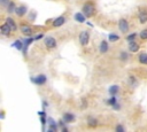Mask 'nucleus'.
<instances>
[{
  "instance_id": "7",
  "label": "nucleus",
  "mask_w": 147,
  "mask_h": 132,
  "mask_svg": "<svg viewBox=\"0 0 147 132\" xmlns=\"http://www.w3.org/2000/svg\"><path fill=\"white\" fill-rule=\"evenodd\" d=\"M46 80H47V78H46L45 75H38V76H36V77L33 78V81H34L36 84H38V85H42V84H45Z\"/></svg>"
},
{
  "instance_id": "9",
  "label": "nucleus",
  "mask_w": 147,
  "mask_h": 132,
  "mask_svg": "<svg viewBox=\"0 0 147 132\" xmlns=\"http://www.w3.org/2000/svg\"><path fill=\"white\" fill-rule=\"evenodd\" d=\"M138 17H139L140 23L145 24L147 22V10H140L139 14H138Z\"/></svg>"
},
{
  "instance_id": "12",
  "label": "nucleus",
  "mask_w": 147,
  "mask_h": 132,
  "mask_svg": "<svg viewBox=\"0 0 147 132\" xmlns=\"http://www.w3.org/2000/svg\"><path fill=\"white\" fill-rule=\"evenodd\" d=\"M6 23L11 28V30H13V31H16V30H17V25H16V23H15V21H14L13 18L7 17V18H6Z\"/></svg>"
},
{
  "instance_id": "26",
  "label": "nucleus",
  "mask_w": 147,
  "mask_h": 132,
  "mask_svg": "<svg viewBox=\"0 0 147 132\" xmlns=\"http://www.w3.org/2000/svg\"><path fill=\"white\" fill-rule=\"evenodd\" d=\"M108 103L110 104V106H115L117 102H116V99H115V95H111V99H109V101H108Z\"/></svg>"
},
{
  "instance_id": "21",
  "label": "nucleus",
  "mask_w": 147,
  "mask_h": 132,
  "mask_svg": "<svg viewBox=\"0 0 147 132\" xmlns=\"http://www.w3.org/2000/svg\"><path fill=\"white\" fill-rule=\"evenodd\" d=\"M14 46L18 49V51H21V49H23V42H22V40H16L15 42H14Z\"/></svg>"
},
{
  "instance_id": "23",
  "label": "nucleus",
  "mask_w": 147,
  "mask_h": 132,
  "mask_svg": "<svg viewBox=\"0 0 147 132\" xmlns=\"http://www.w3.org/2000/svg\"><path fill=\"white\" fill-rule=\"evenodd\" d=\"M119 59H121L122 61H126V60L129 59V54H127V53H125V52H122V53H121V55H119Z\"/></svg>"
},
{
  "instance_id": "10",
  "label": "nucleus",
  "mask_w": 147,
  "mask_h": 132,
  "mask_svg": "<svg viewBox=\"0 0 147 132\" xmlns=\"http://www.w3.org/2000/svg\"><path fill=\"white\" fill-rule=\"evenodd\" d=\"M108 49H109V47H108V42H107L106 40H102V41L100 42V46H99V51H100V53H107Z\"/></svg>"
},
{
  "instance_id": "2",
  "label": "nucleus",
  "mask_w": 147,
  "mask_h": 132,
  "mask_svg": "<svg viewBox=\"0 0 147 132\" xmlns=\"http://www.w3.org/2000/svg\"><path fill=\"white\" fill-rule=\"evenodd\" d=\"M78 39H79V42H80V45H83V46H86L87 44H88V41H90V33L87 32V31H82L80 33H79V37H78Z\"/></svg>"
},
{
  "instance_id": "5",
  "label": "nucleus",
  "mask_w": 147,
  "mask_h": 132,
  "mask_svg": "<svg viewBox=\"0 0 147 132\" xmlns=\"http://www.w3.org/2000/svg\"><path fill=\"white\" fill-rule=\"evenodd\" d=\"M18 17H22V16H24L26 13H28V9H26V7L25 6H18V7H16L15 8V11H14Z\"/></svg>"
},
{
  "instance_id": "4",
  "label": "nucleus",
  "mask_w": 147,
  "mask_h": 132,
  "mask_svg": "<svg viewBox=\"0 0 147 132\" xmlns=\"http://www.w3.org/2000/svg\"><path fill=\"white\" fill-rule=\"evenodd\" d=\"M44 42H45L47 48H55L56 47V40L53 37H46L44 39Z\"/></svg>"
},
{
  "instance_id": "13",
  "label": "nucleus",
  "mask_w": 147,
  "mask_h": 132,
  "mask_svg": "<svg viewBox=\"0 0 147 132\" xmlns=\"http://www.w3.org/2000/svg\"><path fill=\"white\" fill-rule=\"evenodd\" d=\"M75 20L79 23H84L85 20H86V16L83 13H77V14H75Z\"/></svg>"
},
{
  "instance_id": "30",
  "label": "nucleus",
  "mask_w": 147,
  "mask_h": 132,
  "mask_svg": "<svg viewBox=\"0 0 147 132\" xmlns=\"http://www.w3.org/2000/svg\"><path fill=\"white\" fill-rule=\"evenodd\" d=\"M40 38H42V34H38V36L34 38V39H36V40H38V39H40Z\"/></svg>"
},
{
  "instance_id": "16",
  "label": "nucleus",
  "mask_w": 147,
  "mask_h": 132,
  "mask_svg": "<svg viewBox=\"0 0 147 132\" xmlns=\"http://www.w3.org/2000/svg\"><path fill=\"white\" fill-rule=\"evenodd\" d=\"M138 59H139V62H140V63L147 64V54H146V53H141Z\"/></svg>"
},
{
  "instance_id": "22",
  "label": "nucleus",
  "mask_w": 147,
  "mask_h": 132,
  "mask_svg": "<svg viewBox=\"0 0 147 132\" xmlns=\"http://www.w3.org/2000/svg\"><path fill=\"white\" fill-rule=\"evenodd\" d=\"M32 41H33V39H32V38H26V39L24 40V54L26 53V51H25V49H26V47H28Z\"/></svg>"
},
{
  "instance_id": "3",
  "label": "nucleus",
  "mask_w": 147,
  "mask_h": 132,
  "mask_svg": "<svg viewBox=\"0 0 147 132\" xmlns=\"http://www.w3.org/2000/svg\"><path fill=\"white\" fill-rule=\"evenodd\" d=\"M118 28H119V31L123 32V33H126L129 32V23L125 18H121L118 21Z\"/></svg>"
},
{
  "instance_id": "17",
  "label": "nucleus",
  "mask_w": 147,
  "mask_h": 132,
  "mask_svg": "<svg viewBox=\"0 0 147 132\" xmlns=\"http://www.w3.org/2000/svg\"><path fill=\"white\" fill-rule=\"evenodd\" d=\"M87 124H88V126H96L98 125V121L94 117H88L87 118Z\"/></svg>"
},
{
  "instance_id": "18",
  "label": "nucleus",
  "mask_w": 147,
  "mask_h": 132,
  "mask_svg": "<svg viewBox=\"0 0 147 132\" xmlns=\"http://www.w3.org/2000/svg\"><path fill=\"white\" fill-rule=\"evenodd\" d=\"M48 122H49V123H48V124H49V131H56V129H57V127H56L55 122H54L52 118H49V119H48Z\"/></svg>"
},
{
  "instance_id": "29",
  "label": "nucleus",
  "mask_w": 147,
  "mask_h": 132,
  "mask_svg": "<svg viewBox=\"0 0 147 132\" xmlns=\"http://www.w3.org/2000/svg\"><path fill=\"white\" fill-rule=\"evenodd\" d=\"M116 131H124V127L122 125H117L116 126Z\"/></svg>"
},
{
  "instance_id": "14",
  "label": "nucleus",
  "mask_w": 147,
  "mask_h": 132,
  "mask_svg": "<svg viewBox=\"0 0 147 132\" xmlns=\"http://www.w3.org/2000/svg\"><path fill=\"white\" fill-rule=\"evenodd\" d=\"M21 31H22L24 34L30 36V34L32 33V28L29 26V25H22V26H21Z\"/></svg>"
},
{
  "instance_id": "27",
  "label": "nucleus",
  "mask_w": 147,
  "mask_h": 132,
  "mask_svg": "<svg viewBox=\"0 0 147 132\" xmlns=\"http://www.w3.org/2000/svg\"><path fill=\"white\" fill-rule=\"evenodd\" d=\"M140 38L141 39H147V29H145V30H142L141 32H140Z\"/></svg>"
},
{
  "instance_id": "31",
  "label": "nucleus",
  "mask_w": 147,
  "mask_h": 132,
  "mask_svg": "<svg viewBox=\"0 0 147 132\" xmlns=\"http://www.w3.org/2000/svg\"><path fill=\"white\" fill-rule=\"evenodd\" d=\"M41 123L45 124V118H44V117H41Z\"/></svg>"
},
{
  "instance_id": "25",
  "label": "nucleus",
  "mask_w": 147,
  "mask_h": 132,
  "mask_svg": "<svg viewBox=\"0 0 147 132\" xmlns=\"http://www.w3.org/2000/svg\"><path fill=\"white\" fill-rule=\"evenodd\" d=\"M108 38H109V40H110V41H113V42L118 40V36H117V34H113V33H111V34H109V36H108Z\"/></svg>"
},
{
  "instance_id": "28",
  "label": "nucleus",
  "mask_w": 147,
  "mask_h": 132,
  "mask_svg": "<svg viewBox=\"0 0 147 132\" xmlns=\"http://www.w3.org/2000/svg\"><path fill=\"white\" fill-rule=\"evenodd\" d=\"M9 2H10V0H0V3H1L3 7H7V6L9 5Z\"/></svg>"
},
{
  "instance_id": "20",
  "label": "nucleus",
  "mask_w": 147,
  "mask_h": 132,
  "mask_svg": "<svg viewBox=\"0 0 147 132\" xmlns=\"http://www.w3.org/2000/svg\"><path fill=\"white\" fill-rule=\"evenodd\" d=\"M117 92H118V86H117V85H113V86H110V88H109V93H110L111 95H115Z\"/></svg>"
},
{
  "instance_id": "15",
  "label": "nucleus",
  "mask_w": 147,
  "mask_h": 132,
  "mask_svg": "<svg viewBox=\"0 0 147 132\" xmlns=\"http://www.w3.org/2000/svg\"><path fill=\"white\" fill-rule=\"evenodd\" d=\"M74 119H75V116H74V114H70V112H65V114L63 115V121H64L65 123L72 122Z\"/></svg>"
},
{
  "instance_id": "11",
  "label": "nucleus",
  "mask_w": 147,
  "mask_h": 132,
  "mask_svg": "<svg viewBox=\"0 0 147 132\" xmlns=\"http://www.w3.org/2000/svg\"><path fill=\"white\" fill-rule=\"evenodd\" d=\"M139 44H137V42H134V41H131V42H129V51L130 52H132V53H136V52H138L139 51Z\"/></svg>"
},
{
  "instance_id": "8",
  "label": "nucleus",
  "mask_w": 147,
  "mask_h": 132,
  "mask_svg": "<svg viewBox=\"0 0 147 132\" xmlns=\"http://www.w3.org/2000/svg\"><path fill=\"white\" fill-rule=\"evenodd\" d=\"M64 23H65V17H63V16H60V17H57V18H55V20L53 21V26L57 28V26H61V25H63Z\"/></svg>"
},
{
  "instance_id": "6",
  "label": "nucleus",
  "mask_w": 147,
  "mask_h": 132,
  "mask_svg": "<svg viewBox=\"0 0 147 132\" xmlns=\"http://www.w3.org/2000/svg\"><path fill=\"white\" fill-rule=\"evenodd\" d=\"M11 31H13L11 28H10L7 23H5V24H2V25L0 26V32H1V34H3V36H9Z\"/></svg>"
},
{
  "instance_id": "19",
  "label": "nucleus",
  "mask_w": 147,
  "mask_h": 132,
  "mask_svg": "<svg viewBox=\"0 0 147 132\" xmlns=\"http://www.w3.org/2000/svg\"><path fill=\"white\" fill-rule=\"evenodd\" d=\"M15 8H16V7H15V3H14L13 1H10V2H9V5L7 6V11L10 14V13L15 11Z\"/></svg>"
},
{
  "instance_id": "24",
  "label": "nucleus",
  "mask_w": 147,
  "mask_h": 132,
  "mask_svg": "<svg viewBox=\"0 0 147 132\" xmlns=\"http://www.w3.org/2000/svg\"><path fill=\"white\" fill-rule=\"evenodd\" d=\"M136 37H137V34H136V33H132V34H129V36L126 37V40H127L129 42H131V41H134V39H136Z\"/></svg>"
},
{
  "instance_id": "1",
  "label": "nucleus",
  "mask_w": 147,
  "mask_h": 132,
  "mask_svg": "<svg viewBox=\"0 0 147 132\" xmlns=\"http://www.w3.org/2000/svg\"><path fill=\"white\" fill-rule=\"evenodd\" d=\"M83 14L86 16V17H91L93 14H94V5L93 2H85L84 6H83Z\"/></svg>"
}]
</instances>
